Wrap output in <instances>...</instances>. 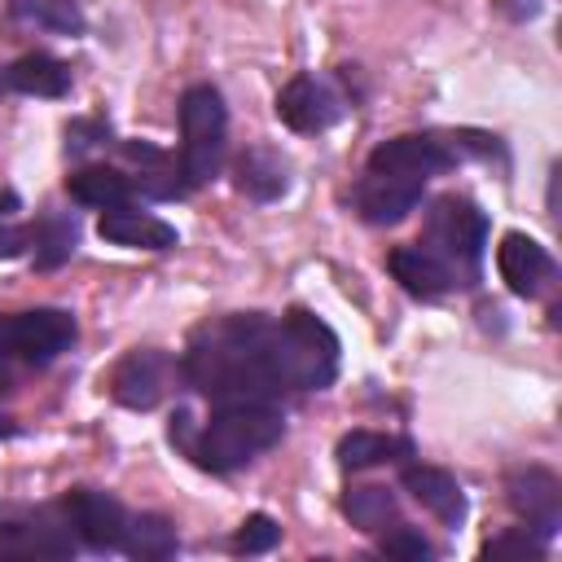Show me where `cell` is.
<instances>
[{
  "label": "cell",
  "instance_id": "d6986e66",
  "mask_svg": "<svg viewBox=\"0 0 562 562\" xmlns=\"http://www.w3.org/2000/svg\"><path fill=\"white\" fill-rule=\"evenodd\" d=\"M66 193L83 206H97V211H110V206H127L132 198H140V180L132 171H119V167H105V162H92V167H79L66 176Z\"/></svg>",
  "mask_w": 562,
  "mask_h": 562
},
{
  "label": "cell",
  "instance_id": "2e32d148",
  "mask_svg": "<svg viewBox=\"0 0 562 562\" xmlns=\"http://www.w3.org/2000/svg\"><path fill=\"white\" fill-rule=\"evenodd\" d=\"M386 268H391V277L413 294V299H443L452 285H461L457 281V272L439 259V255H430L422 241L417 246H395L391 255H386Z\"/></svg>",
  "mask_w": 562,
  "mask_h": 562
},
{
  "label": "cell",
  "instance_id": "30bf717a",
  "mask_svg": "<svg viewBox=\"0 0 562 562\" xmlns=\"http://www.w3.org/2000/svg\"><path fill=\"white\" fill-rule=\"evenodd\" d=\"M61 509L79 536L83 549H97V553H119L123 544V531H127V509L119 496L110 492H97V487H70L61 496Z\"/></svg>",
  "mask_w": 562,
  "mask_h": 562
},
{
  "label": "cell",
  "instance_id": "277c9868",
  "mask_svg": "<svg viewBox=\"0 0 562 562\" xmlns=\"http://www.w3.org/2000/svg\"><path fill=\"white\" fill-rule=\"evenodd\" d=\"M180 171L184 184H206L220 176L224 167V149H228V110L224 97L211 83H193L180 97Z\"/></svg>",
  "mask_w": 562,
  "mask_h": 562
},
{
  "label": "cell",
  "instance_id": "e0dca14e",
  "mask_svg": "<svg viewBox=\"0 0 562 562\" xmlns=\"http://www.w3.org/2000/svg\"><path fill=\"white\" fill-rule=\"evenodd\" d=\"M70 92V66L53 53H26L0 70V97H66Z\"/></svg>",
  "mask_w": 562,
  "mask_h": 562
},
{
  "label": "cell",
  "instance_id": "7c38bea8",
  "mask_svg": "<svg viewBox=\"0 0 562 562\" xmlns=\"http://www.w3.org/2000/svg\"><path fill=\"white\" fill-rule=\"evenodd\" d=\"M496 272H501V281L518 299H540L553 285V277H558V263H553V255L536 237L505 233L501 246H496Z\"/></svg>",
  "mask_w": 562,
  "mask_h": 562
},
{
  "label": "cell",
  "instance_id": "ffe728a7",
  "mask_svg": "<svg viewBox=\"0 0 562 562\" xmlns=\"http://www.w3.org/2000/svg\"><path fill=\"white\" fill-rule=\"evenodd\" d=\"M342 470H373V465H395L413 457V443L404 435H382V430H347L334 448Z\"/></svg>",
  "mask_w": 562,
  "mask_h": 562
},
{
  "label": "cell",
  "instance_id": "5b68a950",
  "mask_svg": "<svg viewBox=\"0 0 562 562\" xmlns=\"http://www.w3.org/2000/svg\"><path fill=\"white\" fill-rule=\"evenodd\" d=\"M79 338V321L66 307H31L0 312V373L9 369H44Z\"/></svg>",
  "mask_w": 562,
  "mask_h": 562
},
{
  "label": "cell",
  "instance_id": "603a6c76",
  "mask_svg": "<svg viewBox=\"0 0 562 562\" xmlns=\"http://www.w3.org/2000/svg\"><path fill=\"white\" fill-rule=\"evenodd\" d=\"M176 549H180V536H176L171 518H162V514H132L127 518V531H123L119 553L140 558V562H162Z\"/></svg>",
  "mask_w": 562,
  "mask_h": 562
},
{
  "label": "cell",
  "instance_id": "f1b7e54d",
  "mask_svg": "<svg viewBox=\"0 0 562 562\" xmlns=\"http://www.w3.org/2000/svg\"><path fill=\"white\" fill-rule=\"evenodd\" d=\"M13 435H22V426H18L13 417H4V413H0V439H13Z\"/></svg>",
  "mask_w": 562,
  "mask_h": 562
},
{
  "label": "cell",
  "instance_id": "5bb4252c",
  "mask_svg": "<svg viewBox=\"0 0 562 562\" xmlns=\"http://www.w3.org/2000/svg\"><path fill=\"white\" fill-rule=\"evenodd\" d=\"M400 487H404L426 514H435L443 527H461L465 514H470L461 483H457L448 470H439V465H417V461L404 465V470H400Z\"/></svg>",
  "mask_w": 562,
  "mask_h": 562
},
{
  "label": "cell",
  "instance_id": "8fae6325",
  "mask_svg": "<svg viewBox=\"0 0 562 562\" xmlns=\"http://www.w3.org/2000/svg\"><path fill=\"white\" fill-rule=\"evenodd\" d=\"M505 501L527 522V531H536L540 540L558 536V527H562V483H558L553 470H544V465L509 470L505 474Z\"/></svg>",
  "mask_w": 562,
  "mask_h": 562
},
{
  "label": "cell",
  "instance_id": "4fadbf2b",
  "mask_svg": "<svg viewBox=\"0 0 562 562\" xmlns=\"http://www.w3.org/2000/svg\"><path fill=\"white\" fill-rule=\"evenodd\" d=\"M422 189H426V184L404 180V176L364 171V176L356 180V189H351V202H356V211H360L364 224L391 228V224H400V220L422 202Z\"/></svg>",
  "mask_w": 562,
  "mask_h": 562
},
{
  "label": "cell",
  "instance_id": "d4e9b609",
  "mask_svg": "<svg viewBox=\"0 0 562 562\" xmlns=\"http://www.w3.org/2000/svg\"><path fill=\"white\" fill-rule=\"evenodd\" d=\"M483 558H531V562H540L544 558V540L536 531H527V527H509V531H501V536H492L483 544Z\"/></svg>",
  "mask_w": 562,
  "mask_h": 562
},
{
  "label": "cell",
  "instance_id": "4316f807",
  "mask_svg": "<svg viewBox=\"0 0 562 562\" xmlns=\"http://www.w3.org/2000/svg\"><path fill=\"white\" fill-rule=\"evenodd\" d=\"M382 553L386 558H408V562H426L435 549H430V540L417 531V527H408V522H395L391 531H382Z\"/></svg>",
  "mask_w": 562,
  "mask_h": 562
},
{
  "label": "cell",
  "instance_id": "6da1fadb",
  "mask_svg": "<svg viewBox=\"0 0 562 562\" xmlns=\"http://www.w3.org/2000/svg\"><path fill=\"white\" fill-rule=\"evenodd\" d=\"M338 378V334L307 307L285 316L228 312L198 325L180 356V382L211 404L325 391Z\"/></svg>",
  "mask_w": 562,
  "mask_h": 562
},
{
  "label": "cell",
  "instance_id": "ac0fdd59",
  "mask_svg": "<svg viewBox=\"0 0 562 562\" xmlns=\"http://www.w3.org/2000/svg\"><path fill=\"white\" fill-rule=\"evenodd\" d=\"M233 184L250 202H277L290 189V158L281 149H272V145H250L233 162Z\"/></svg>",
  "mask_w": 562,
  "mask_h": 562
},
{
  "label": "cell",
  "instance_id": "cb8c5ba5",
  "mask_svg": "<svg viewBox=\"0 0 562 562\" xmlns=\"http://www.w3.org/2000/svg\"><path fill=\"white\" fill-rule=\"evenodd\" d=\"M13 18L53 31V35H83V9L79 0H9Z\"/></svg>",
  "mask_w": 562,
  "mask_h": 562
},
{
  "label": "cell",
  "instance_id": "52a82bcc",
  "mask_svg": "<svg viewBox=\"0 0 562 562\" xmlns=\"http://www.w3.org/2000/svg\"><path fill=\"white\" fill-rule=\"evenodd\" d=\"M79 549V536L57 505L22 509L0 505V558H70Z\"/></svg>",
  "mask_w": 562,
  "mask_h": 562
},
{
  "label": "cell",
  "instance_id": "9a60e30c",
  "mask_svg": "<svg viewBox=\"0 0 562 562\" xmlns=\"http://www.w3.org/2000/svg\"><path fill=\"white\" fill-rule=\"evenodd\" d=\"M97 233H101V241H114V246H127V250H171L180 241L176 224H167V220H158V215H149L132 202L101 211Z\"/></svg>",
  "mask_w": 562,
  "mask_h": 562
},
{
  "label": "cell",
  "instance_id": "7a4b0ae2",
  "mask_svg": "<svg viewBox=\"0 0 562 562\" xmlns=\"http://www.w3.org/2000/svg\"><path fill=\"white\" fill-rule=\"evenodd\" d=\"M285 435V413L272 400H233V404H215V413L206 422H193L184 408L171 417L167 439L202 470L211 474H233L241 465H250L259 452H268L272 443H281Z\"/></svg>",
  "mask_w": 562,
  "mask_h": 562
},
{
  "label": "cell",
  "instance_id": "8992f818",
  "mask_svg": "<svg viewBox=\"0 0 562 562\" xmlns=\"http://www.w3.org/2000/svg\"><path fill=\"white\" fill-rule=\"evenodd\" d=\"M474 149L483 154V149H487V140H483V145H474V140L452 136V132H404V136L382 140V145L369 154L364 171H386V176H404V180L426 184L430 176H439V171L457 167V162H461L465 154H474Z\"/></svg>",
  "mask_w": 562,
  "mask_h": 562
},
{
  "label": "cell",
  "instance_id": "484cf974",
  "mask_svg": "<svg viewBox=\"0 0 562 562\" xmlns=\"http://www.w3.org/2000/svg\"><path fill=\"white\" fill-rule=\"evenodd\" d=\"M281 540V527H277V518H268V514H246V522L237 527V536H233V553H268L272 544Z\"/></svg>",
  "mask_w": 562,
  "mask_h": 562
},
{
  "label": "cell",
  "instance_id": "44dd1931",
  "mask_svg": "<svg viewBox=\"0 0 562 562\" xmlns=\"http://www.w3.org/2000/svg\"><path fill=\"white\" fill-rule=\"evenodd\" d=\"M75 246H79V224H75V215H66V211H44L35 224H31V259H35V268H61L70 255H75Z\"/></svg>",
  "mask_w": 562,
  "mask_h": 562
},
{
  "label": "cell",
  "instance_id": "9c48e42d",
  "mask_svg": "<svg viewBox=\"0 0 562 562\" xmlns=\"http://www.w3.org/2000/svg\"><path fill=\"white\" fill-rule=\"evenodd\" d=\"M342 114H347V101H342V92H338L329 79L312 75V70L294 75V79H290V83L277 92V119H281L290 132H303V136H312V132H325V127H334Z\"/></svg>",
  "mask_w": 562,
  "mask_h": 562
},
{
  "label": "cell",
  "instance_id": "83f0119b",
  "mask_svg": "<svg viewBox=\"0 0 562 562\" xmlns=\"http://www.w3.org/2000/svg\"><path fill=\"white\" fill-rule=\"evenodd\" d=\"M110 145V123L105 119H75L66 123V154L70 158H83L92 149H105Z\"/></svg>",
  "mask_w": 562,
  "mask_h": 562
},
{
  "label": "cell",
  "instance_id": "3957f363",
  "mask_svg": "<svg viewBox=\"0 0 562 562\" xmlns=\"http://www.w3.org/2000/svg\"><path fill=\"white\" fill-rule=\"evenodd\" d=\"M422 246L430 255H439L457 272L461 285H470L479 277V259L487 250V215L461 193H439L426 211Z\"/></svg>",
  "mask_w": 562,
  "mask_h": 562
},
{
  "label": "cell",
  "instance_id": "7402d4cb",
  "mask_svg": "<svg viewBox=\"0 0 562 562\" xmlns=\"http://www.w3.org/2000/svg\"><path fill=\"white\" fill-rule=\"evenodd\" d=\"M342 514H347V522H351L356 531L382 536V531H391V527L400 522V501H395L386 487L364 483V487H351V492L342 496Z\"/></svg>",
  "mask_w": 562,
  "mask_h": 562
},
{
  "label": "cell",
  "instance_id": "ba28073f",
  "mask_svg": "<svg viewBox=\"0 0 562 562\" xmlns=\"http://www.w3.org/2000/svg\"><path fill=\"white\" fill-rule=\"evenodd\" d=\"M171 382H180V360H171L158 347H136L110 369V395L114 404L132 413H149L167 400Z\"/></svg>",
  "mask_w": 562,
  "mask_h": 562
}]
</instances>
